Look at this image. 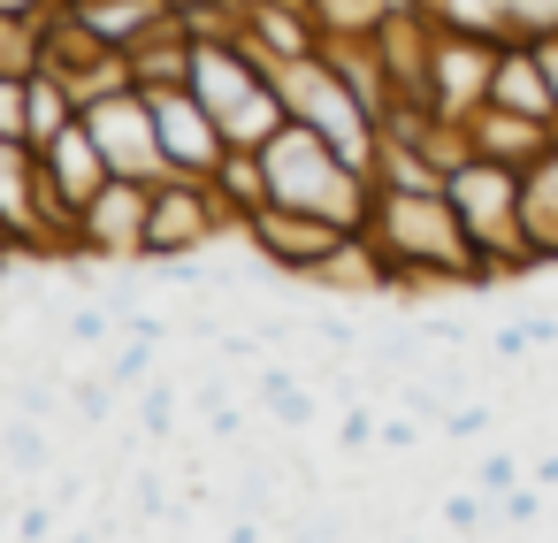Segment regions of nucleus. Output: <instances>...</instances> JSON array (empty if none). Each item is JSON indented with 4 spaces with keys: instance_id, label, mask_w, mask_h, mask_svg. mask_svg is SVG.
<instances>
[{
    "instance_id": "nucleus-1",
    "label": "nucleus",
    "mask_w": 558,
    "mask_h": 543,
    "mask_svg": "<svg viewBox=\"0 0 558 543\" xmlns=\"http://www.w3.org/2000/svg\"><path fill=\"white\" fill-rule=\"evenodd\" d=\"M360 230L375 238V253H383V268L398 276V291H428V283L489 291L482 253H474V238H466V222H459V207H451L444 184H421V192H405V184H375Z\"/></svg>"
},
{
    "instance_id": "nucleus-2",
    "label": "nucleus",
    "mask_w": 558,
    "mask_h": 543,
    "mask_svg": "<svg viewBox=\"0 0 558 543\" xmlns=\"http://www.w3.org/2000/svg\"><path fill=\"white\" fill-rule=\"evenodd\" d=\"M192 93L207 100V116L222 123L230 146H268L291 123L276 62L245 32H199V47H192Z\"/></svg>"
},
{
    "instance_id": "nucleus-3",
    "label": "nucleus",
    "mask_w": 558,
    "mask_h": 543,
    "mask_svg": "<svg viewBox=\"0 0 558 543\" xmlns=\"http://www.w3.org/2000/svg\"><path fill=\"white\" fill-rule=\"evenodd\" d=\"M444 192H451V207H459V222H466V238H474V253H482L489 291L543 268L535 230H527V177H520V169L482 161V154H459V161L444 169Z\"/></svg>"
},
{
    "instance_id": "nucleus-4",
    "label": "nucleus",
    "mask_w": 558,
    "mask_h": 543,
    "mask_svg": "<svg viewBox=\"0 0 558 543\" xmlns=\"http://www.w3.org/2000/svg\"><path fill=\"white\" fill-rule=\"evenodd\" d=\"M260 177H268V200L276 207H306V215H329L344 230L367 222V200H375V177L352 169L322 131H306L299 116L260 146Z\"/></svg>"
},
{
    "instance_id": "nucleus-5",
    "label": "nucleus",
    "mask_w": 558,
    "mask_h": 543,
    "mask_svg": "<svg viewBox=\"0 0 558 543\" xmlns=\"http://www.w3.org/2000/svg\"><path fill=\"white\" fill-rule=\"evenodd\" d=\"M276 77H283V108H291L306 131H322L352 169L375 177V154H383V108H375L352 77H337V70L322 62V47H314L306 62H283Z\"/></svg>"
},
{
    "instance_id": "nucleus-6",
    "label": "nucleus",
    "mask_w": 558,
    "mask_h": 543,
    "mask_svg": "<svg viewBox=\"0 0 558 543\" xmlns=\"http://www.w3.org/2000/svg\"><path fill=\"white\" fill-rule=\"evenodd\" d=\"M222 238H238V215L222 207V192L207 184V177H161L154 184V215H146V245H138V261H154V268H169V261H192V253H207V245H222Z\"/></svg>"
},
{
    "instance_id": "nucleus-7",
    "label": "nucleus",
    "mask_w": 558,
    "mask_h": 543,
    "mask_svg": "<svg viewBox=\"0 0 558 543\" xmlns=\"http://www.w3.org/2000/svg\"><path fill=\"white\" fill-rule=\"evenodd\" d=\"M238 238H245V253L268 268V276H283V283H314L322 268H329V253L352 238L344 222H329V215H306V207H253L245 222H238Z\"/></svg>"
},
{
    "instance_id": "nucleus-8",
    "label": "nucleus",
    "mask_w": 558,
    "mask_h": 543,
    "mask_svg": "<svg viewBox=\"0 0 558 543\" xmlns=\"http://www.w3.org/2000/svg\"><path fill=\"white\" fill-rule=\"evenodd\" d=\"M85 131H93V146L108 154V177H146V184L169 177L146 85H100V93H85Z\"/></svg>"
},
{
    "instance_id": "nucleus-9",
    "label": "nucleus",
    "mask_w": 558,
    "mask_h": 543,
    "mask_svg": "<svg viewBox=\"0 0 558 543\" xmlns=\"http://www.w3.org/2000/svg\"><path fill=\"white\" fill-rule=\"evenodd\" d=\"M497 47L505 39H489V32H444V24H428V100H436V116L459 123L466 108L489 100Z\"/></svg>"
},
{
    "instance_id": "nucleus-10",
    "label": "nucleus",
    "mask_w": 558,
    "mask_h": 543,
    "mask_svg": "<svg viewBox=\"0 0 558 543\" xmlns=\"http://www.w3.org/2000/svg\"><path fill=\"white\" fill-rule=\"evenodd\" d=\"M146 215H154V184L146 177H108L77 215V261H138Z\"/></svg>"
},
{
    "instance_id": "nucleus-11",
    "label": "nucleus",
    "mask_w": 558,
    "mask_h": 543,
    "mask_svg": "<svg viewBox=\"0 0 558 543\" xmlns=\"http://www.w3.org/2000/svg\"><path fill=\"white\" fill-rule=\"evenodd\" d=\"M146 100H154V131H161V161H169L177 177H215L222 154H230V138H222V123L207 116V100H199L192 85H161V93H146Z\"/></svg>"
},
{
    "instance_id": "nucleus-12",
    "label": "nucleus",
    "mask_w": 558,
    "mask_h": 543,
    "mask_svg": "<svg viewBox=\"0 0 558 543\" xmlns=\"http://www.w3.org/2000/svg\"><path fill=\"white\" fill-rule=\"evenodd\" d=\"M459 131H466V154H482V161H505V169H520V177H535V169L558 154V123H543V116H520V108H497V100L466 108V116H459Z\"/></svg>"
},
{
    "instance_id": "nucleus-13",
    "label": "nucleus",
    "mask_w": 558,
    "mask_h": 543,
    "mask_svg": "<svg viewBox=\"0 0 558 543\" xmlns=\"http://www.w3.org/2000/svg\"><path fill=\"white\" fill-rule=\"evenodd\" d=\"M0 238L16 261H54V238L39 215V154L24 138H0Z\"/></svg>"
},
{
    "instance_id": "nucleus-14",
    "label": "nucleus",
    "mask_w": 558,
    "mask_h": 543,
    "mask_svg": "<svg viewBox=\"0 0 558 543\" xmlns=\"http://www.w3.org/2000/svg\"><path fill=\"white\" fill-rule=\"evenodd\" d=\"M489 100H497V108H520V116H543V123H558V100H550V77H543V55H535V39H505V47H497Z\"/></svg>"
},
{
    "instance_id": "nucleus-15",
    "label": "nucleus",
    "mask_w": 558,
    "mask_h": 543,
    "mask_svg": "<svg viewBox=\"0 0 558 543\" xmlns=\"http://www.w3.org/2000/svg\"><path fill=\"white\" fill-rule=\"evenodd\" d=\"M77 116H85L77 77H62V70H47V62H39V70L24 77V138H32V154H39V146H54Z\"/></svg>"
},
{
    "instance_id": "nucleus-16",
    "label": "nucleus",
    "mask_w": 558,
    "mask_h": 543,
    "mask_svg": "<svg viewBox=\"0 0 558 543\" xmlns=\"http://www.w3.org/2000/svg\"><path fill=\"white\" fill-rule=\"evenodd\" d=\"M207 184L222 192V207H230L238 222H245L253 207H268V177H260V146H230V154H222V169H215Z\"/></svg>"
},
{
    "instance_id": "nucleus-17",
    "label": "nucleus",
    "mask_w": 558,
    "mask_h": 543,
    "mask_svg": "<svg viewBox=\"0 0 558 543\" xmlns=\"http://www.w3.org/2000/svg\"><path fill=\"white\" fill-rule=\"evenodd\" d=\"M161 9H169V0H85L77 16H85V24H93V32H100V39L123 55V47H131V39H138V32H146Z\"/></svg>"
},
{
    "instance_id": "nucleus-18",
    "label": "nucleus",
    "mask_w": 558,
    "mask_h": 543,
    "mask_svg": "<svg viewBox=\"0 0 558 543\" xmlns=\"http://www.w3.org/2000/svg\"><path fill=\"white\" fill-rule=\"evenodd\" d=\"M527 230H535V253L543 268H558V154L527 177Z\"/></svg>"
},
{
    "instance_id": "nucleus-19",
    "label": "nucleus",
    "mask_w": 558,
    "mask_h": 543,
    "mask_svg": "<svg viewBox=\"0 0 558 543\" xmlns=\"http://www.w3.org/2000/svg\"><path fill=\"white\" fill-rule=\"evenodd\" d=\"M0 459H9V467H24V474H47V467H54L47 421H39V413H16L9 429H0Z\"/></svg>"
},
{
    "instance_id": "nucleus-20",
    "label": "nucleus",
    "mask_w": 558,
    "mask_h": 543,
    "mask_svg": "<svg viewBox=\"0 0 558 543\" xmlns=\"http://www.w3.org/2000/svg\"><path fill=\"white\" fill-rule=\"evenodd\" d=\"M497 24L505 39H558V0H497Z\"/></svg>"
},
{
    "instance_id": "nucleus-21",
    "label": "nucleus",
    "mask_w": 558,
    "mask_h": 543,
    "mask_svg": "<svg viewBox=\"0 0 558 543\" xmlns=\"http://www.w3.org/2000/svg\"><path fill=\"white\" fill-rule=\"evenodd\" d=\"M154 352H161V345H146V337H123V345L108 352V367H100V375H108L116 390H146V383H154Z\"/></svg>"
},
{
    "instance_id": "nucleus-22",
    "label": "nucleus",
    "mask_w": 558,
    "mask_h": 543,
    "mask_svg": "<svg viewBox=\"0 0 558 543\" xmlns=\"http://www.w3.org/2000/svg\"><path fill=\"white\" fill-rule=\"evenodd\" d=\"M0 70H9V77H32L39 70V24L0 16Z\"/></svg>"
},
{
    "instance_id": "nucleus-23",
    "label": "nucleus",
    "mask_w": 558,
    "mask_h": 543,
    "mask_svg": "<svg viewBox=\"0 0 558 543\" xmlns=\"http://www.w3.org/2000/svg\"><path fill=\"white\" fill-rule=\"evenodd\" d=\"M138 429L161 444V436H177V383L169 375H154L146 390H138Z\"/></svg>"
},
{
    "instance_id": "nucleus-24",
    "label": "nucleus",
    "mask_w": 558,
    "mask_h": 543,
    "mask_svg": "<svg viewBox=\"0 0 558 543\" xmlns=\"http://www.w3.org/2000/svg\"><path fill=\"white\" fill-rule=\"evenodd\" d=\"M260 406H268V421H276V429H291V436H299V429H314V390H306V383H283V390H276V398H260Z\"/></svg>"
},
{
    "instance_id": "nucleus-25",
    "label": "nucleus",
    "mask_w": 558,
    "mask_h": 543,
    "mask_svg": "<svg viewBox=\"0 0 558 543\" xmlns=\"http://www.w3.org/2000/svg\"><path fill=\"white\" fill-rule=\"evenodd\" d=\"M489 421H497V413H489V398H451V406H444V421H436V429H444V436H451V444H466V436H482V429H489Z\"/></svg>"
},
{
    "instance_id": "nucleus-26",
    "label": "nucleus",
    "mask_w": 558,
    "mask_h": 543,
    "mask_svg": "<svg viewBox=\"0 0 558 543\" xmlns=\"http://www.w3.org/2000/svg\"><path fill=\"white\" fill-rule=\"evenodd\" d=\"M520 474H527V467H520V459H512V451H482V459H474V474H466V482H474V490H482V497H505V490H512V482H520Z\"/></svg>"
},
{
    "instance_id": "nucleus-27",
    "label": "nucleus",
    "mask_w": 558,
    "mask_h": 543,
    "mask_svg": "<svg viewBox=\"0 0 558 543\" xmlns=\"http://www.w3.org/2000/svg\"><path fill=\"white\" fill-rule=\"evenodd\" d=\"M375 429H383V421H375V406L352 390V398H344V421H337V444H352V451H360V444H375Z\"/></svg>"
},
{
    "instance_id": "nucleus-28",
    "label": "nucleus",
    "mask_w": 558,
    "mask_h": 543,
    "mask_svg": "<svg viewBox=\"0 0 558 543\" xmlns=\"http://www.w3.org/2000/svg\"><path fill=\"white\" fill-rule=\"evenodd\" d=\"M535 352V337H527V322H505V329H489V360L497 367H520Z\"/></svg>"
},
{
    "instance_id": "nucleus-29",
    "label": "nucleus",
    "mask_w": 558,
    "mask_h": 543,
    "mask_svg": "<svg viewBox=\"0 0 558 543\" xmlns=\"http://www.w3.org/2000/svg\"><path fill=\"white\" fill-rule=\"evenodd\" d=\"M0 138H24V77H9V70H0Z\"/></svg>"
},
{
    "instance_id": "nucleus-30",
    "label": "nucleus",
    "mask_w": 558,
    "mask_h": 543,
    "mask_svg": "<svg viewBox=\"0 0 558 543\" xmlns=\"http://www.w3.org/2000/svg\"><path fill=\"white\" fill-rule=\"evenodd\" d=\"M306 329H314L322 345H337V352H352V345H360V322H352V314H306Z\"/></svg>"
},
{
    "instance_id": "nucleus-31",
    "label": "nucleus",
    "mask_w": 558,
    "mask_h": 543,
    "mask_svg": "<svg viewBox=\"0 0 558 543\" xmlns=\"http://www.w3.org/2000/svg\"><path fill=\"white\" fill-rule=\"evenodd\" d=\"M421 429H428V421H413V413H398V421H383V429H375V444H390V451H405V444H421Z\"/></svg>"
},
{
    "instance_id": "nucleus-32",
    "label": "nucleus",
    "mask_w": 558,
    "mask_h": 543,
    "mask_svg": "<svg viewBox=\"0 0 558 543\" xmlns=\"http://www.w3.org/2000/svg\"><path fill=\"white\" fill-rule=\"evenodd\" d=\"M54 9V0H0V16H24V24H39Z\"/></svg>"
},
{
    "instance_id": "nucleus-33",
    "label": "nucleus",
    "mask_w": 558,
    "mask_h": 543,
    "mask_svg": "<svg viewBox=\"0 0 558 543\" xmlns=\"http://www.w3.org/2000/svg\"><path fill=\"white\" fill-rule=\"evenodd\" d=\"M47 520H54L47 505H24V512H16V535H47Z\"/></svg>"
},
{
    "instance_id": "nucleus-34",
    "label": "nucleus",
    "mask_w": 558,
    "mask_h": 543,
    "mask_svg": "<svg viewBox=\"0 0 558 543\" xmlns=\"http://www.w3.org/2000/svg\"><path fill=\"white\" fill-rule=\"evenodd\" d=\"M527 482H535V490H558V451H543V459L527 467Z\"/></svg>"
},
{
    "instance_id": "nucleus-35",
    "label": "nucleus",
    "mask_w": 558,
    "mask_h": 543,
    "mask_svg": "<svg viewBox=\"0 0 558 543\" xmlns=\"http://www.w3.org/2000/svg\"><path fill=\"white\" fill-rule=\"evenodd\" d=\"M535 55H543V77H550V100H558V39H543Z\"/></svg>"
},
{
    "instance_id": "nucleus-36",
    "label": "nucleus",
    "mask_w": 558,
    "mask_h": 543,
    "mask_svg": "<svg viewBox=\"0 0 558 543\" xmlns=\"http://www.w3.org/2000/svg\"><path fill=\"white\" fill-rule=\"evenodd\" d=\"M0 268H16V253H9V238H0Z\"/></svg>"
},
{
    "instance_id": "nucleus-37",
    "label": "nucleus",
    "mask_w": 558,
    "mask_h": 543,
    "mask_svg": "<svg viewBox=\"0 0 558 543\" xmlns=\"http://www.w3.org/2000/svg\"><path fill=\"white\" fill-rule=\"evenodd\" d=\"M70 9H85V0H70Z\"/></svg>"
}]
</instances>
